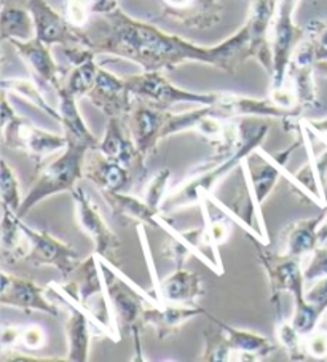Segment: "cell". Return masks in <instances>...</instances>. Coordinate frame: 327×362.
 <instances>
[{"label": "cell", "instance_id": "6", "mask_svg": "<svg viewBox=\"0 0 327 362\" xmlns=\"http://www.w3.org/2000/svg\"><path fill=\"white\" fill-rule=\"evenodd\" d=\"M299 0H278V8L272 26V90H280L286 83L287 67L299 43L306 37L305 28L294 21Z\"/></svg>", "mask_w": 327, "mask_h": 362}, {"label": "cell", "instance_id": "36", "mask_svg": "<svg viewBox=\"0 0 327 362\" xmlns=\"http://www.w3.org/2000/svg\"><path fill=\"white\" fill-rule=\"evenodd\" d=\"M305 272V281L308 283H314L321 278L327 276V247L318 246L314 251L308 255L306 265L304 267Z\"/></svg>", "mask_w": 327, "mask_h": 362}, {"label": "cell", "instance_id": "13", "mask_svg": "<svg viewBox=\"0 0 327 362\" xmlns=\"http://www.w3.org/2000/svg\"><path fill=\"white\" fill-rule=\"evenodd\" d=\"M168 114L169 110L136 98L133 109L127 117L130 133L133 136L137 151L146 160L156 151L159 142L163 141Z\"/></svg>", "mask_w": 327, "mask_h": 362}, {"label": "cell", "instance_id": "31", "mask_svg": "<svg viewBox=\"0 0 327 362\" xmlns=\"http://www.w3.org/2000/svg\"><path fill=\"white\" fill-rule=\"evenodd\" d=\"M0 192H2V204L8 206L15 212L20 211L23 198L20 195V184L13 168L2 160V176H0Z\"/></svg>", "mask_w": 327, "mask_h": 362}, {"label": "cell", "instance_id": "37", "mask_svg": "<svg viewBox=\"0 0 327 362\" xmlns=\"http://www.w3.org/2000/svg\"><path fill=\"white\" fill-rule=\"evenodd\" d=\"M62 13L67 18V21L77 29H85L90 23V16L93 15L85 0H66Z\"/></svg>", "mask_w": 327, "mask_h": 362}, {"label": "cell", "instance_id": "25", "mask_svg": "<svg viewBox=\"0 0 327 362\" xmlns=\"http://www.w3.org/2000/svg\"><path fill=\"white\" fill-rule=\"evenodd\" d=\"M326 214L313 219H304L289 223L282 232L285 238V254L304 260L319 246V227Z\"/></svg>", "mask_w": 327, "mask_h": 362}, {"label": "cell", "instance_id": "21", "mask_svg": "<svg viewBox=\"0 0 327 362\" xmlns=\"http://www.w3.org/2000/svg\"><path fill=\"white\" fill-rule=\"evenodd\" d=\"M210 317L222 329L225 341L230 349V361H262L275 351V345L267 337L249 332V330L235 329L229 324L214 320L211 315Z\"/></svg>", "mask_w": 327, "mask_h": 362}, {"label": "cell", "instance_id": "12", "mask_svg": "<svg viewBox=\"0 0 327 362\" xmlns=\"http://www.w3.org/2000/svg\"><path fill=\"white\" fill-rule=\"evenodd\" d=\"M98 148L107 158L118 161V163L133 173L136 180L142 179L147 174L146 158L137 151L133 136L130 133L127 118H109L104 137L99 141Z\"/></svg>", "mask_w": 327, "mask_h": 362}, {"label": "cell", "instance_id": "29", "mask_svg": "<svg viewBox=\"0 0 327 362\" xmlns=\"http://www.w3.org/2000/svg\"><path fill=\"white\" fill-rule=\"evenodd\" d=\"M4 40H30L35 37V26L30 11L15 5L4 4L2 23H0Z\"/></svg>", "mask_w": 327, "mask_h": 362}, {"label": "cell", "instance_id": "10", "mask_svg": "<svg viewBox=\"0 0 327 362\" xmlns=\"http://www.w3.org/2000/svg\"><path fill=\"white\" fill-rule=\"evenodd\" d=\"M28 10L33 15L35 37L48 47H88L85 30L74 28L47 0H28Z\"/></svg>", "mask_w": 327, "mask_h": 362}, {"label": "cell", "instance_id": "23", "mask_svg": "<svg viewBox=\"0 0 327 362\" xmlns=\"http://www.w3.org/2000/svg\"><path fill=\"white\" fill-rule=\"evenodd\" d=\"M101 197L104 198L105 204L109 206L112 216H114L117 221H136L141 223H149V226L154 227H160L159 217L163 214L160 211L154 209L149 203H146L144 198L128 195V193L125 192L105 190H101Z\"/></svg>", "mask_w": 327, "mask_h": 362}, {"label": "cell", "instance_id": "18", "mask_svg": "<svg viewBox=\"0 0 327 362\" xmlns=\"http://www.w3.org/2000/svg\"><path fill=\"white\" fill-rule=\"evenodd\" d=\"M0 302L10 307L21 308L24 311H42L52 315L53 317H61V308L48 300L45 289L37 286L33 279L20 278L15 274L2 273V291H0Z\"/></svg>", "mask_w": 327, "mask_h": 362}, {"label": "cell", "instance_id": "16", "mask_svg": "<svg viewBox=\"0 0 327 362\" xmlns=\"http://www.w3.org/2000/svg\"><path fill=\"white\" fill-rule=\"evenodd\" d=\"M224 0H161V18L187 29L205 30L221 23Z\"/></svg>", "mask_w": 327, "mask_h": 362}, {"label": "cell", "instance_id": "33", "mask_svg": "<svg viewBox=\"0 0 327 362\" xmlns=\"http://www.w3.org/2000/svg\"><path fill=\"white\" fill-rule=\"evenodd\" d=\"M206 199H201L200 198V204H201V209H203V214H205V219H206V235H207V240H210V245L214 255H216V260L219 267H221V259H219V246L222 245V243L227 241L229 235H230V227L229 223H225L224 221H217L214 219V217L210 216V212H207L206 208Z\"/></svg>", "mask_w": 327, "mask_h": 362}, {"label": "cell", "instance_id": "2", "mask_svg": "<svg viewBox=\"0 0 327 362\" xmlns=\"http://www.w3.org/2000/svg\"><path fill=\"white\" fill-rule=\"evenodd\" d=\"M240 124L243 133L240 148L227 161H224L222 165L214 168V170L198 174V176L193 177H185L180 182V187H174L161 206V214L178 211L187 204L200 202V195H210L214 185L221 182L238 165H241L251 153L257 152V148L260 147V144L268 134L270 124L260 120V117H243Z\"/></svg>", "mask_w": 327, "mask_h": 362}, {"label": "cell", "instance_id": "27", "mask_svg": "<svg viewBox=\"0 0 327 362\" xmlns=\"http://www.w3.org/2000/svg\"><path fill=\"white\" fill-rule=\"evenodd\" d=\"M263 158H265V161H262V165L256 168L248 163V158L243 161L251 192H253L254 199L259 206H262L267 197L273 192L276 182H278L281 177V174L285 173V170H282L278 163H275L272 157L263 155Z\"/></svg>", "mask_w": 327, "mask_h": 362}, {"label": "cell", "instance_id": "1", "mask_svg": "<svg viewBox=\"0 0 327 362\" xmlns=\"http://www.w3.org/2000/svg\"><path fill=\"white\" fill-rule=\"evenodd\" d=\"M85 30V29H84ZM88 48L139 66L142 71H173L185 62H201L236 74L244 62L253 59L246 26L214 47H201L184 37L168 34L154 24L134 20L117 8L85 30Z\"/></svg>", "mask_w": 327, "mask_h": 362}, {"label": "cell", "instance_id": "17", "mask_svg": "<svg viewBox=\"0 0 327 362\" xmlns=\"http://www.w3.org/2000/svg\"><path fill=\"white\" fill-rule=\"evenodd\" d=\"M10 45L15 48L18 56L23 59L24 64L33 74V77L40 88L58 91L59 86L64 83V74L56 64V61L52 54V49L43 43L42 40L34 39L30 40H8Z\"/></svg>", "mask_w": 327, "mask_h": 362}, {"label": "cell", "instance_id": "32", "mask_svg": "<svg viewBox=\"0 0 327 362\" xmlns=\"http://www.w3.org/2000/svg\"><path fill=\"white\" fill-rule=\"evenodd\" d=\"M169 180H171V171L168 168H161V170L154 174V177L150 179V182L146 187V192H144L142 198L146 199V203H149L154 209L160 212L161 206L168 197Z\"/></svg>", "mask_w": 327, "mask_h": 362}, {"label": "cell", "instance_id": "28", "mask_svg": "<svg viewBox=\"0 0 327 362\" xmlns=\"http://www.w3.org/2000/svg\"><path fill=\"white\" fill-rule=\"evenodd\" d=\"M2 90L11 93L13 96H18L24 99V101L33 104L34 107L43 112L47 117L53 118L54 122L61 123L59 110L54 109L52 103H48V99L43 95L40 85L35 80L30 78H4L2 80Z\"/></svg>", "mask_w": 327, "mask_h": 362}, {"label": "cell", "instance_id": "5", "mask_svg": "<svg viewBox=\"0 0 327 362\" xmlns=\"http://www.w3.org/2000/svg\"><path fill=\"white\" fill-rule=\"evenodd\" d=\"M125 78L130 91L137 99L165 110H171L178 104L211 105L221 96V93H193L179 88L169 82L160 71H142Z\"/></svg>", "mask_w": 327, "mask_h": 362}, {"label": "cell", "instance_id": "39", "mask_svg": "<svg viewBox=\"0 0 327 362\" xmlns=\"http://www.w3.org/2000/svg\"><path fill=\"white\" fill-rule=\"evenodd\" d=\"M305 349L310 358L326 359L327 358V330L314 329L311 334L305 337Z\"/></svg>", "mask_w": 327, "mask_h": 362}, {"label": "cell", "instance_id": "40", "mask_svg": "<svg viewBox=\"0 0 327 362\" xmlns=\"http://www.w3.org/2000/svg\"><path fill=\"white\" fill-rule=\"evenodd\" d=\"M305 300L311 303L321 315L327 311V276L311 283V287L305 292Z\"/></svg>", "mask_w": 327, "mask_h": 362}, {"label": "cell", "instance_id": "41", "mask_svg": "<svg viewBox=\"0 0 327 362\" xmlns=\"http://www.w3.org/2000/svg\"><path fill=\"white\" fill-rule=\"evenodd\" d=\"M90 7L93 15H109L112 11H115L118 7V0H85Z\"/></svg>", "mask_w": 327, "mask_h": 362}, {"label": "cell", "instance_id": "15", "mask_svg": "<svg viewBox=\"0 0 327 362\" xmlns=\"http://www.w3.org/2000/svg\"><path fill=\"white\" fill-rule=\"evenodd\" d=\"M86 98L109 118H127L136 103V96L130 91L127 78L118 77L104 67H99L96 82Z\"/></svg>", "mask_w": 327, "mask_h": 362}, {"label": "cell", "instance_id": "14", "mask_svg": "<svg viewBox=\"0 0 327 362\" xmlns=\"http://www.w3.org/2000/svg\"><path fill=\"white\" fill-rule=\"evenodd\" d=\"M314 64H316V53H314L311 42L305 37L295 48L286 76V82L292 86L299 107L304 110L319 107Z\"/></svg>", "mask_w": 327, "mask_h": 362}, {"label": "cell", "instance_id": "45", "mask_svg": "<svg viewBox=\"0 0 327 362\" xmlns=\"http://www.w3.org/2000/svg\"><path fill=\"white\" fill-rule=\"evenodd\" d=\"M314 67H316V72L319 74V76H323L324 78H327V59L326 61H318L316 64H314Z\"/></svg>", "mask_w": 327, "mask_h": 362}, {"label": "cell", "instance_id": "24", "mask_svg": "<svg viewBox=\"0 0 327 362\" xmlns=\"http://www.w3.org/2000/svg\"><path fill=\"white\" fill-rule=\"evenodd\" d=\"M58 104H59V115H61V124L64 128V134L71 142H79L90 148H96L99 146V141L94 137V134L86 127L84 117L80 115L77 98L71 95L66 90L64 83H62L58 91Z\"/></svg>", "mask_w": 327, "mask_h": 362}, {"label": "cell", "instance_id": "34", "mask_svg": "<svg viewBox=\"0 0 327 362\" xmlns=\"http://www.w3.org/2000/svg\"><path fill=\"white\" fill-rule=\"evenodd\" d=\"M205 339H206V349L203 353L205 356L201 359H205V361H230V349L227 346V341H225L222 329L217 326V322H216V329L206 332Z\"/></svg>", "mask_w": 327, "mask_h": 362}, {"label": "cell", "instance_id": "11", "mask_svg": "<svg viewBox=\"0 0 327 362\" xmlns=\"http://www.w3.org/2000/svg\"><path fill=\"white\" fill-rule=\"evenodd\" d=\"M278 0H249V16L244 26L249 34L251 56L272 76V26Z\"/></svg>", "mask_w": 327, "mask_h": 362}, {"label": "cell", "instance_id": "9", "mask_svg": "<svg viewBox=\"0 0 327 362\" xmlns=\"http://www.w3.org/2000/svg\"><path fill=\"white\" fill-rule=\"evenodd\" d=\"M259 260L265 268L272 286V302L276 311L280 310V298L282 294H291L295 303L305 300V272L304 260L287 254H275L267 249H259Z\"/></svg>", "mask_w": 327, "mask_h": 362}, {"label": "cell", "instance_id": "3", "mask_svg": "<svg viewBox=\"0 0 327 362\" xmlns=\"http://www.w3.org/2000/svg\"><path fill=\"white\" fill-rule=\"evenodd\" d=\"M90 151L91 148L84 144L69 141L64 153L42 168L29 193L23 198L21 208L16 214L23 219L45 198L62 192H72L79 180L84 177L85 158Z\"/></svg>", "mask_w": 327, "mask_h": 362}, {"label": "cell", "instance_id": "44", "mask_svg": "<svg viewBox=\"0 0 327 362\" xmlns=\"http://www.w3.org/2000/svg\"><path fill=\"white\" fill-rule=\"evenodd\" d=\"M319 246H324L327 243V214L324 217V221L321 222V227H319Z\"/></svg>", "mask_w": 327, "mask_h": 362}, {"label": "cell", "instance_id": "42", "mask_svg": "<svg viewBox=\"0 0 327 362\" xmlns=\"http://www.w3.org/2000/svg\"><path fill=\"white\" fill-rule=\"evenodd\" d=\"M21 326H5L2 329V349H13L20 343Z\"/></svg>", "mask_w": 327, "mask_h": 362}, {"label": "cell", "instance_id": "43", "mask_svg": "<svg viewBox=\"0 0 327 362\" xmlns=\"http://www.w3.org/2000/svg\"><path fill=\"white\" fill-rule=\"evenodd\" d=\"M304 123L311 133L318 134L321 139L327 142V118H323V120H304Z\"/></svg>", "mask_w": 327, "mask_h": 362}, {"label": "cell", "instance_id": "20", "mask_svg": "<svg viewBox=\"0 0 327 362\" xmlns=\"http://www.w3.org/2000/svg\"><path fill=\"white\" fill-rule=\"evenodd\" d=\"M198 315H207L205 308L197 305L187 303H171V302H149L144 308L142 321L144 326H154L160 340H166L168 337L178 332L182 324L190 317Z\"/></svg>", "mask_w": 327, "mask_h": 362}, {"label": "cell", "instance_id": "19", "mask_svg": "<svg viewBox=\"0 0 327 362\" xmlns=\"http://www.w3.org/2000/svg\"><path fill=\"white\" fill-rule=\"evenodd\" d=\"M84 177L96 185L99 192H127L136 182L133 173L118 161L107 158L98 147L86 153Z\"/></svg>", "mask_w": 327, "mask_h": 362}, {"label": "cell", "instance_id": "4", "mask_svg": "<svg viewBox=\"0 0 327 362\" xmlns=\"http://www.w3.org/2000/svg\"><path fill=\"white\" fill-rule=\"evenodd\" d=\"M2 137L5 146L11 148H21L28 152L37 165L50 155L66 148L69 139L66 134H54L16 114L13 104H10L7 91L2 95Z\"/></svg>", "mask_w": 327, "mask_h": 362}, {"label": "cell", "instance_id": "22", "mask_svg": "<svg viewBox=\"0 0 327 362\" xmlns=\"http://www.w3.org/2000/svg\"><path fill=\"white\" fill-rule=\"evenodd\" d=\"M155 292L160 302L193 305L205 296V284L200 274L176 268L173 274L155 284Z\"/></svg>", "mask_w": 327, "mask_h": 362}, {"label": "cell", "instance_id": "26", "mask_svg": "<svg viewBox=\"0 0 327 362\" xmlns=\"http://www.w3.org/2000/svg\"><path fill=\"white\" fill-rule=\"evenodd\" d=\"M93 321L84 310L74 307L72 315L66 322V334L69 341L67 359L75 362H85L90 358L91 327Z\"/></svg>", "mask_w": 327, "mask_h": 362}, {"label": "cell", "instance_id": "7", "mask_svg": "<svg viewBox=\"0 0 327 362\" xmlns=\"http://www.w3.org/2000/svg\"><path fill=\"white\" fill-rule=\"evenodd\" d=\"M71 193L75 202V217H77L80 228L93 240L94 254L99 259L117 264L120 240L114 230L107 226L98 203L94 202L93 197L88 195L81 185L75 187Z\"/></svg>", "mask_w": 327, "mask_h": 362}, {"label": "cell", "instance_id": "38", "mask_svg": "<svg viewBox=\"0 0 327 362\" xmlns=\"http://www.w3.org/2000/svg\"><path fill=\"white\" fill-rule=\"evenodd\" d=\"M47 343V332L40 326L30 324V326H21L20 332V343L18 346H23L29 349V351H37L45 346Z\"/></svg>", "mask_w": 327, "mask_h": 362}, {"label": "cell", "instance_id": "8", "mask_svg": "<svg viewBox=\"0 0 327 362\" xmlns=\"http://www.w3.org/2000/svg\"><path fill=\"white\" fill-rule=\"evenodd\" d=\"M20 223L28 240V254L24 262L34 267H54L62 278H71L80 264L77 249L56 240L45 230H33L23 219Z\"/></svg>", "mask_w": 327, "mask_h": 362}, {"label": "cell", "instance_id": "35", "mask_svg": "<svg viewBox=\"0 0 327 362\" xmlns=\"http://www.w3.org/2000/svg\"><path fill=\"white\" fill-rule=\"evenodd\" d=\"M306 39L316 53V62L327 59V20H311L305 26Z\"/></svg>", "mask_w": 327, "mask_h": 362}, {"label": "cell", "instance_id": "30", "mask_svg": "<svg viewBox=\"0 0 327 362\" xmlns=\"http://www.w3.org/2000/svg\"><path fill=\"white\" fill-rule=\"evenodd\" d=\"M276 335H278L281 345L289 353V359L304 361L308 358V353L305 349V337L294 327L292 321H286L280 317L278 326H276Z\"/></svg>", "mask_w": 327, "mask_h": 362}]
</instances>
